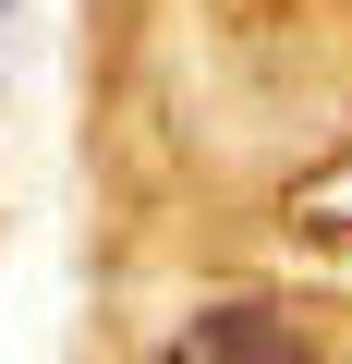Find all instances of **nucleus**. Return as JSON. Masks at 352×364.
Returning <instances> with one entry per match:
<instances>
[{
	"mask_svg": "<svg viewBox=\"0 0 352 364\" xmlns=\"http://www.w3.org/2000/svg\"><path fill=\"white\" fill-rule=\"evenodd\" d=\"M146 364H340V340L304 316V304H267V291H231V304H195Z\"/></svg>",
	"mask_w": 352,
	"mask_h": 364,
	"instance_id": "1",
	"label": "nucleus"
}]
</instances>
